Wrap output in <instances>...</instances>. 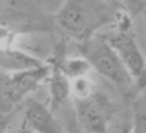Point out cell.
<instances>
[{"label":"cell","mask_w":146,"mask_h":133,"mask_svg":"<svg viewBox=\"0 0 146 133\" xmlns=\"http://www.w3.org/2000/svg\"><path fill=\"white\" fill-rule=\"evenodd\" d=\"M122 8H116L105 0H64L54 16L56 29L64 38L76 43L97 35L106 25H113Z\"/></svg>","instance_id":"cell-1"},{"label":"cell","mask_w":146,"mask_h":133,"mask_svg":"<svg viewBox=\"0 0 146 133\" xmlns=\"http://www.w3.org/2000/svg\"><path fill=\"white\" fill-rule=\"evenodd\" d=\"M78 49L80 54L91 64L92 70H95L102 78L114 84L122 94L135 95V79L132 78L124 62L121 60L102 33H97L86 41L78 43Z\"/></svg>","instance_id":"cell-2"},{"label":"cell","mask_w":146,"mask_h":133,"mask_svg":"<svg viewBox=\"0 0 146 133\" xmlns=\"http://www.w3.org/2000/svg\"><path fill=\"white\" fill-rule=\"evenodd\" d=\"M51 67L46 65L27 71L7 73L2 71V117L8 119L11 112L29 100V95L35 92L49 78Z\"/></svg>","instance_id":"cell-3"},{"label":"cell","mask_w":146,"mask_h":133,"mask_svg":"<svg viewBox=\"0 0 146 133\" xmlns=\"http://www.w3.org/2000/svg\"><path fill=\"white\" fill-rule=\"evenodd\" d=\"M102 35L110 43V46L116 51V54L124 62L129 73L137 83L145 71L146 60L143 57L141 51H140L138 43H137L133 19L122 10L116 22L113 25H110V30L106 33H102Z\"/></svg>","instance_id":"cell-4"},{"label":"cell","mask_w":146,"mask_h":133,"mask_svg":"<svg viewBox=\"0 0 146 133\" xmlns=\"http://www.w3.org/2000/svg\"><path fill=\"white\" fill-rule=\"evenodd\" d=\"M56 29L54 18H48L29 0H2V30L10 33L46 32Z\"/></svg>","instance_id":"cell-5"},{"label":"cell","mask_w":146,"mask_h":133,"mask_svg":"<svg viewBox=\"0 0 146 133\" xmlns=\"http://www.w3.org/2000/svg\"><path fill=\"white\" fill-rule=\"evenodd\" d=\"M73 111L86 133H102L121 108L108 94L95 87L88 97L73 100Z\"/></svg>","instance_id":"cell-6"},{"label":"cell","mask_w":146,"mask_h":133,"mask_svg":"<svg viewBox=\"0 0 146 133\" xmlns=\"http://www.w3.org/2000/svg\"><path fill=\"white\" fill-rule=\"evenodd\" d=\"M22 120L33 133H65V127L56 119L54 111L33 98L22 105Z\"/></svg>","instance_id":"cell-7"},{"label":"cell","mask_w":146,"mask_h":133,"mask_svg":"<svg viewBox=\"0 0 146 133\" xmlns=\"http://www.w3.org/2000/svg\"><path fill=\"white\" fill-rule=\"evenodd\" d=\"M0 64H2V71L16 73V71H27V70L40 68V67L46 65V62H43L41 59L29 54L26 51L13 48L8 44V46L2 48Z\"/></svg>","instance_id":"cell-8"},{"label":"cell","mask_w":146,"mask_h":133,"mask_svg":"<svg viewBox=\"0 0 146 133\" xmlns=\"http://www.w3.org/2000/svg\"><path fill=\"white\" fill-rule=\"evenodd\" d=\"M132 132L146 133V89L140 90L132 98Z\"/></svg>","instance_id":"cell-9"},{"label":"cell","mask_w":146,"mask_h":133,"mask_svg":"<svg viewBox=\"0 0 146 133\" xmlns=\"http://www.w3.org/2000/svg\"><path fill=\"white\" fill-rule=\"evenodd\" d=\"M64 70H65L67 76L73 81V79L88 76L89 70H92V67H91V64L80 54L78 57H67L65 60H64Z\"/></svg>","instance_id":"cell-10"},{"label":"cell","mask_w":146,"mask_h":133,"mask_svg":"<svg viewBox=\"0 0 146 133\" xmlns=\"http://www.w3.org/2000/svg\"><path fill=\"white\" fill-rule=\"evenodd\" d=\"M132 132V111L121 109L102 133H130Z\"/></svg>","instance_id":"cell-11"},{"label":"cell","mask_w":146,"mask_h":133,"mask_svg":"<svg viewBox=\"0 0 146 133\" xmlns=\"http://www.w3.org/2000/svg\"><path fill=\"white\" fill-rule=\"evenodd\" d=\"M121 2L124 11L132 19H135L141 13H146V0H121Z\"/></svg>","instance_id":"cell-12"},{"label":"cell","mask_w":146,"mask_h":133,"mask_svg":"<svg viewBox=\"0 0 146 133\" xmlns=\"http://www.w3.org/2000/svg\"><path fill=\"white\" fill-rule=\"evenodd\" d=\"M65 133H86L81 128L80 124H78V119H76V116H75V111H73V109H72V112H70V117L65 124Z\"/></svg>","instance_id":"cell-13"},{"label":"cell","mask_w":146,"mask_h":133,"mask_svg":"<svg viewBox=\"0 0 146 133\" xmlns=\"http://www.w3.org/2000/svg\"><path fill=\"white\" fill-rule=\"evenodd\" d=\"M145 89H146V67H145L143 75L140 76V79L135 83V94H137V92H140V90H145Z\"/></svg>","instance_id":"cell-14"},{"label":"cell","mask_w":146,"mask_h":133,"mask_svg":"<svg viewBox=\"0 0 146 133\" xmlns=\"http://www.w3.org/2000/svg\"><path fill=\"white\" fill-rule=\"evenodd\" d=\"M7 133H33V132L29 128V127H27V124L24 122V120H22V122H21V125H19L18 128L11 130V132H7Z\"/></svg>","instance_id":"cell-15"}]
</instances>
